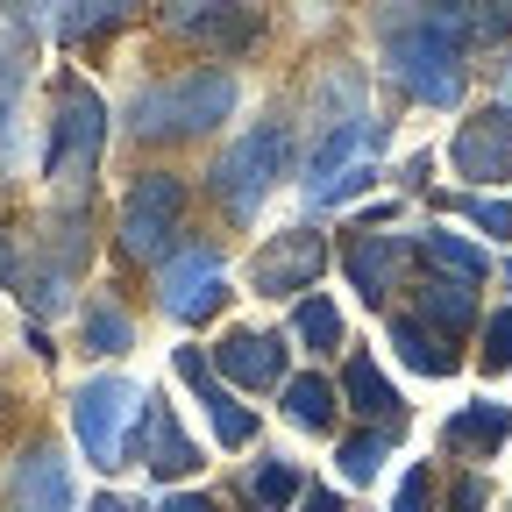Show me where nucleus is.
Returning <instances> with one entry per match:
<instances>
[{
  "instance_id": "4c0bfd02",
  "label": "nucleus",
  "mask_w": 512,
  "mask_h": 512,
  "mask_svg": "<svg viewBox=\"0 0 512 512\" xmlns=\"http://www.w3.org/2000/svg\"><path fill=\"white\" fill-rule=\"evenodd\" d=\"M93 512H143V505H128V498H93Z\"/></svg>"
},
{
  "instance_id": "72a5a7b5",
  "label": "nucleus",
  "mask_w": 512,
  "mask_h": 512,
  "mask_svg": "<svg viewBox=\"0 0 512 512\" xmlns=\"http://www.w3.org/2000/svg\"><path fill=\"white\" fill-rule=\"evenodd\" d=\"M214 8H221V0H171V8H164V22H171V29H200Z\"/></svg>"
},
{
  "instance_id": "423d86ee",
  "label": "nucleus",
  "mask_w": 512,
  "mask_h": 512,
  "mask_svg": "<svg viewBox=\"0 0 512 512\" xmlns=\"http://www.w3.org/2000/svg\"><path fill=\"white\" fill-rule=\"evenodd\" d=\"M178 214H185V185H178L171 171H143L136 185H128V200H121V249L143 256V264L171 256Z\"/></svg>"
},
{
  "instance_id": "39448f33",
  "label": "nucleus",
  "mask_w": 512,
  "mask_h": 512,
  "mask_svg": "<svg viewBox=\"0 0 512 512\" xmlns=\"http://www.w3.org/2000/svg\"><path fill=\"white\" fill-rule=\"evenodd\" d=\"M136 406H143V392L128 377H86L72 392V434H79L93 470L128 463V420H136Z\"/></svg>"
},
{
  "instance_id": "f3484780",
  "label": "nucleus",
  "mask_w": 512,
  "mask_h": 512,
  "mask_svg": "<svg viewBox=\"0 0 512 512\" xmlns=\"http://www.w3.org/2000/svg\"><path fill=\"white\" fill-rule=\"evenodd\" d=\"M370 143H377V121H328V136H320V150H313V164H306V192L313 185H328L335 171H349V164H363L370 157Z\"/></svg>"
},
{
  "instance_id": "7ed1b4c3",
  "label": "nucleus",
  "mask_w": 512,
  "mask_h": 512,
  "mask_svg": "<svg viewBox=\"0 0 512 512\" xmlns=\"http://www.w3.org/2000/svg\"><path fill=\"white\" fill-rule=\"evenodd\" d=\"M107 150V100L86 79H57L50 93V143H43V178L79 185Z\"/></svg>"
},
{
  "instance_id": "2f4dec72",
  "label": "nucleus",
  "mask_w": 512,
  "mask_h": 512,
  "mask_svg": "<svg viewBox=\"0 0 512 512\" xmlns=\"http://www.w3.org/2000/svg\"><path fill=\"white\" fill-rule=\"evenodd\" d=\"M477 36H512V0H470Z\"/></svg>"
},
{
  "instance_id": "393cba45",
  "label": "nucleus",
  "mask_w": 512,
  "mask_h": 512,
  "mask_svg": "<svg viewBox=\"0 0 512 512\" xmlns=\"http://www.w3.org/2000/svg\"><path fill=\"white\" fill-rule=\"evenodd\" d=\"M128 342H136V320H128L114 299H93V306H86V349H93V356H121Z\"/></svg>"
},
{
  "instance_id": "ddd939ff",
  "label": "nucleus",
  "mask_w": 512,
  "mask_h": 512,
  "mask_svg": "<svg viewBox=\"0 0 512 512\" xmlns=\"http://www.w3.org/2000/svg\"><path fill=\"white\" fill-rule=\"evenodd\" d=\"M15 505L22 512H72V470H64V456L50 441L22 448V463H15Z\"/></svg>"
},
{
  "instance_id": "2eb2a0df",
  "label": "nucleus",
  "mask_w": 512,
  "mask_h": 512,
  "mask_svg": "<svg viewBox=\"0 0 512 512\" xmlns=\"http://www.w3.org/2000/svg\"><path fill=\"white\" fill-rule=\"evenodd\" d=\"M342 399L363 413V420H377L384 434H399L406 427V399L384 384V370H377V356H349L342 363Z\"/></svg>"
},
{
  "instance_id": "412c9836",
  "label": "nucleus",
  "mask_w": 512,
  "mask_h": 512,
  "mask_svg": "<svg viewBox=\"0 0 512 512\" xmlns=\"http://www.w3.org/2000/svg\"><path fill=\"white\" fill-rule=\"evenodd\" d=\"M392 349H399L413 370H427V377H448V370H456V349H448V335H434L420 313H399V320H392Z\"/></svg>"
},
{
  "instance_id": "bb28decb",
  "label": "nucleus",
  "mask_w": 512,
  "mask_h": 512,
  "mask_svg": "<svg viewBox=\"0 0 512 512\" xmlns=\"http://www.w3.org/2000/svg\"><path fill=\"white\" fill-rule=\"evenodd\" d=\"M384 441H392L384 427H363V434L342 441V477H349V484H370V477L384 470Z\"/></svg>"
},
{
  "instance_id": "5701e85b",
  "label": "nucleus",
  "mask_w": 512,
  "mask_h": 512,
  "mask_svg": "<svg viewBox=\"0 0 512 512\" xmlns=\"http://www.w3.org/2000/svg\"><path fill=\"white\" fill-rule=\"evenodd\" d=\"M470 313H477V299H470L463 278H448V285L434 278V285L420 292V320H434L441 335H463V328H470Z\"/></svg>"
},
{
  "instance_id": "1a4fd4ad",
  "label": "nucleus",
  "mask_w": 512,
  "mask_h": 512,
  "mask_svg": "<svg viewBox=\"0 0 512 512\" xmlns=\"http://www.w3.org/2000/svg\"><path fill=\"white\" fill-rule=\"evenodd\" d=\"M320 271H328V235L285 228V235H271V249L249 264V285L264 292V299H292V292H306Z\"/></svg>"
},
{
  "instance_id": "a878e982",
  "label": "nucleus",
  "mask_w": 512,
  "mask_h": 512,
  "mask_svg": "<svg viewBox=\"0 0 512 512\" xmlns=\"http://www.w3.org/2000/svg\"><path fill=\"white\" fill-rule=\"evenodd\" d=\"M292 328H299V342H306V349H320V356H328V349L342 342V313H335V299H299Z\"/></svg>"
},
{
  "instance_id": "473e14b6",
  "label": "nucleus",
  "mask_w": 512,
  "mask_h": 512,
  "mask_svg": "<svg viewBox=\"0 0 512 512\" xmlns=\"http://www.w3.org/2000/svg\"><path fill=\"white\" fill-rule=\"evenodd\" d=\"M427 505H434V477H427V470H406V484H399L392 512H427Z\"/></svg>"
},
{
  "instance_id": "f704fd0d",
  "label": "nucleus",
  "mask_w": 512,
  "mask_h": 512,
  "mask_svg": "<svg viewBox=\"0 0 512 512\" xmlns=\"http://www.w3.org/2000/svg\"><path fill=\"white\" fill-rule=\"evenodd\" d=\"M484 498H491L484 477H463V484H456V512H484Z\"/></svg>"
},
{
  "instance_id": "c756f323",
  "label": "nucleus",
  "mask_w": 512,
  "mask_h": 512,
  "mask_svg": "<svg viewBox=\"0 0 512 512\" xmlns=\"http://www.w3.org/2000/svg\"><path fill=\"white\" fill-rule=\"evenodd\" d=\"M484 370H512V306L484 320Z\"/></svg>"
},
{
  "instance_id": "c9c22d12",
  "label": "nucleus",
  "mask_w": 512,
  "mask_h": 512,
  "mask_svg": "<svg viewBox=\"0 0 512 512\" xmlns=\"http://www.w3.org/2000/svg\"><path fill=\"white\" fill-rule=\"evenodd\" d=\"M157 512H221L214 498H200V491H178V498H164Z\"/></svg>"
},
{
  "instance_id": "9b49d317",
  "label": "nucleus",
  "mask_w": 512,
  "mask_h": 512,
  "mask_svg": "<svg viewBox=\"0 0 512 512\" xmlns=\"http://www.w3.org/2000/svg\"><path fill=\"white\" fill-rule=\"evenodd\" d=\"M178 377L192 384V392H200V413L214 420V441L221 448H249L256 441V413L228 392V384L214 377V363H207V349H178Z\"/></svg>"
},
{
  "instance_id": "f8f14e48",
  "label": "nucleus",
  "mask_w": 512,
  "mask_h": 512,
  "mask_svg": "<svg viewBox=\"0 0 512 512\" xmlns=\"http://www.w3.org/2000/svg\"><path fill=\"white\" fill-rule=\"evenodd\" d=\"M29 57H36V29L15 0H0V157L15 143V114H22V86H29Z\"/></svg>"
},
{
  "instance_id": "e433bc0d",
  "label": "nucleus",
  "mask_w": 512,
  "mask_h": 512,
  "mask_svg": "<svg viewBox=\"0 0 512 512\" xmlns=\"http://www.w3.org/2000/svg\"><path fill=\"white\" fill-rule=\"evenodd\" d=\"M299 512H349V505H342L335 491H306V498H299Z\"/></svg>"
},
{
  "instance_id": "4be33fe9",
  "label": "nucleus",
  "mask_w": 512,
  "mask_h": 512,
  "mask_svg": "<svg viewBox=\"0 0 512 512\" xmlns=\"http://www.w3.org/2000/svg\"><path fill=\"white\" fill-rule=\"evenodd\" d=\"M420 249H427V264H434V271H448V278H463V285H477V278L491 271V256H484L477 242H463V235H448V228L420 235Z\"/></svg>"
},
{
  "instance_id": "ea45409f",
  "label": "nucleus",
  "mask_w": 512,
  "mask_h": 512,
  "mask_svg": "<svg viewBox=\"0 0 512 512\" xmlns=\"http://www.w3.org/2000/svg\"><path fill=\"white\" fill-rule=\"evenodd\" d=\"M505 285H512V264H505Z\"/></svg>"
},
{
  "instance_id": "20e7f679",
  "label": "nucleus",
  "mask_w": 512,
  "mask_h": 512,
  "mask_svg": "<svg viewBox=\"0 0 512 512\" xmlns=\"http://www.w3.org/2000/svg\"><path fill=\"white\" fill-rule=\"evenodd\" d=\"M285 157H292V128L285 121H256L249 136H235L214 164V192H221V207L235 221H249L256 207H264V192L285 178Z\"/></svg>"
},
{
  "instance_id": "9d476101",
  "label": "nucleus",
  "mask_w": 512,
  "mask_h": 512,
  "mask_svg": "<svg viewBox=\"0 0 512 512\" xmlns=\"http://www.w3.org/2000/svg\"><path fill=\"white\" fill-rule=\"evenodd\" d=\"M448 164H456V178L470 185H498L512 178V107H484L456 128V143H448Z\"/></svg>"
},
{
  "instance_id": "dca6fc26",
  "label": "nucleus",
  "mask_w": 512,
  "mask_h": 512,
  "mask_svg": "<svg viewBox=\"0 0 512 512\" xmlns=\"http://www.w3.org/2000/svg\"><path fill=\"white\" fill-rule=\"evenodd\" d=\"M221 370H228L235 384H249V392H271V384H285V342L242 328V335L221 342Z\"/></svg>"
},
{
  "instance_id": "aec40b11",
  "label": "nucleus",
  "mask_w": 512,
  "mask_h": 512,
  "mask_svg": "<svg viewBox=\"0 0 512 512\" xmlns=\"http://www.w3.org/2000/svg\"><path fill=\"white\" fill-rule=\"evenodd\" d=\"M335 406H342V392L320 370H306V377H285V413H292V427H306V434H328L335 427Z\"/></svg>"
},
{
  "instance_id": "a211bd4d",
  "label": "nucleus",
  "mask_w": 512,
  "mask_h": 512,
  "mask_svg": "<svg viewBox=\"0 0 512 512\" xmlns=\"http://www.w3.org/2000/svg\"><path fill=\"white\" fill-rule=\"evenodd\" d=\"M36 8H43L57 43H86V36H100L128 15V0H36Z\"/></svg>"
},
{
  "instance_id": "c85d7f7f",
  "label": "nucleus",
  "mask_w": 512,
  "mask_h": 512,
  "mask_svg": "<svg viewBox=\"0 0 512 512\" xmlns=\"http://www.w3.org/2000/svg\"><path fill=\"white\" fill-rule=\"evenodd\" d=\"M249 484H256V498H264V505H292V498H306V484H299V470H292L285 456H264Z\"/></svg>"
},
{
  "instance_id": "f03ea898",
  "label": "nucleus",
  "mask_w": 512,
  "mask_h": 512,
  "mask_svg": "<svg viewBox=\"0 0 512 512\" xmlns=\"http://www.w3.org/2000/svg\"><path fill=\"white\" fill-rule=\"evenodd\" d=\"M235 107V79L228 72H185V79H164V86H143L136 107H128V128L143 143H185V136H207V128Z\"/></svg>"
},
{
  "instance_id": "6ab92c4d",
  "label": "nucleus",
  "mask_w": 512,
  "mask_h": 512,
  "mask_svg": "<svg viewBox=\"0 0 512 512\" xmlns=\"http://www.w3.org/2000/svg\"><path fill=\"white\" fill-rule=\"evenodd\" d=\"M512 434V413L505 406H491V399H477V406H463L456 420L441 427V441L456 448V456H498V441Z\"/></svg>"
},
{
  "instance_id": "f257e3e1",
  "label": "nucleus",
  "mask_w": 512,
  "mask_h": 512,
  "mask_svg": "<svg viewBox=\"0 0 512 512\" xmlns=\"http://www.w3.org/2000/svg\"><path fill=\"white\" fill-rule=\"evenodd\" d=\"M86 256H93L86 207H72V214H57L50 228H36L29 249L22 242H0V278H8L36 313H64V306H72L79 271H86Z\"/></svg>"
},
{
  "instance_id": "4468645a",
  "label": "nucleus",
  "mask_w": 512,
  "mask_h": 512,
  "mask_svg": "<svg viewBox=\"0 0 512 512\" xmlns=\"http://www.w3.org/2000/svg\"><path fill=\"white\" fill-rule=\"evenodd\" d=\"M349 285L370 299V306H384V292H399V264H406V242L399 235H356L349 242Z\"/></svg>"
},
{
  "instance_id": "b1692460",
  "label": "nucleus",
  "mask_w": 512,
  "mask_h": 512,
  "mask_svg": "<svg viewBox=\"0 0 512 512\" xmlns=\"http://www.w3.org/2000/svg\"><path fill=\"white\" fill-rule=\"evenodd\" d=\"M192 36H207L221 57H242V50L256 43V8H242V0H221V8H214L200 29H192Z\"/></svg>"
},
{
  "instance_id": "58836bf2",
  "label": "nucleus",
  "mask_w": 512,
  "mask_h": 512,
  "mask_svg": "<svg viewBox=\"0 0 512 512\" xmlns=\"http://www.w3.org/2000/svg\"><path fill=\"white\" fill-rule=\"evenodd\" d=\"M505 100H512V72H505Z\"/></svg>"
},
{
  "instance_id": "cd10ccee",
  "label": "nucleus",
  "mask_w": 512,
  "mask_h": 512,
  "mask_svg": "<svg viewBox=\"0 0 512 512\" xmlns=\"http://www.w3.org/2000/svg\"><path fill=\"white\" fill-rule=\"evenodd\" d=\"M370 185H377V157H363V164H349V171H335L328 185H313V192H306V200H313V207H349V200H356V192H370Z\"/></svg>"
},
{
  "instance_id": "6e6552de",
  "label": "nucleus",
  "mask_w": 512,
  "mask_h": 512,
  "mask_svg": "<svg viewBox=\"0 0 512 512\" xmlns=\"http://www.w3.org/2000/svg\"><path fill=\"white\" fill-rule=\"evenodd\" d=\"M128 463H143V470L164 477V484H178V477L200 470V448L185 441V427H178V413H171L164 392H143V406H136V441H128Z\"/></svg>"
},
{
  "instance_id": "7c9ffc66",
  "label": "nucleus",
  "mask_w": 512,
  "mask_h": 512,
  "mask_svg": "<svg viewBox=\"0 0 512 512\" xmlns=\"http://www.w3.org/2000/svg\"><path fill=\"white\" fill-rule=\"evenodd\" d=\"M463 207V221H477L484 235H512V207L505 200H477V192H470V200H456Z\"/></svg>"
},
{
  "instance_id": "0eeeda50",
  "label": "nucleus",
  "mask_w": 512,
  "mask_h": 512,
  "mask_svg": "<svg viewBox=\"0 0 512 512\" xmlns=\"http://www.w3.org/2000/svg\"><path fill=\"white\" fill-rule=\"evenodd\" d=\"M157 299L171 320H207L221 299H228V278H221V256L214 249H171L164 264H157Z\"/></svg>"
}]
</instances>
